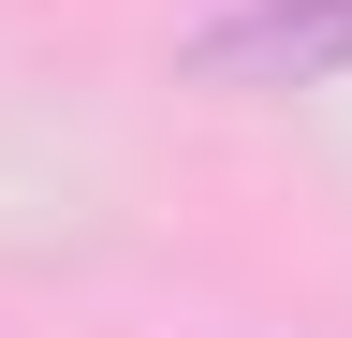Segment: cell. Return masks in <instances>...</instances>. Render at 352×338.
<instances>
[{
  "label": "cell",
  "mask_w": 352,
  "mask_h": 338,
  "mask_svg": "<svg viewBox=\"0 0 352 338\" xmlns=\"http://www.w3.org/2000/svg\"><path fill=\"white\" fill-rule=\"evenodd\" d=\"M176 59H191V89H338L352 74V0H220Z\"/></svg>",
  "instance_id": "6da1fadb"
}]
</instances>
